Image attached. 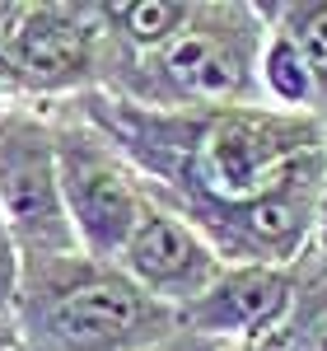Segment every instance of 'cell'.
Returning <instances> with one entry per match:
<instances>
[{
  "instance_id": "6da1fadb",
  "label": "cell",
  "mask_w": 327,
  "mask_h": 351,
  "mask_svg": "<svg viewBox=\"0 0 327 351\" xmlns=\"http://www.w3.org/2000/svg\"><path fill=\"white\" fill-rule=\"evenodd\" d=\"M140 169L150 197L192 220L229 267H290L313 243L327 132L313 112H159L117 94L66 99Z\"/></svg>"
},
{
  "instance_id": "7a4b0ae2",
  "label": "cell",
  "mask_w": 327,
  "mask_h": 351,
  "mask_svg": "<svg viewBox=\"0 0 327 351\" xmlns=\"http://www.w3.org/2000/svg\"><path fill=\"white\" fill-rule=\"evenodd\" d=\"M14 324L28 351H145L183 319L122 271L89 253L24 258Z\"/></svg>"
},
{
  "instance_id": "3957f363",
  "label": "cell",
  "mask_w": 327,
  "mask_h": 351,
  "mask_svg": "<svg viewBox=\"0 0 327 351\" xmlns=\"http://www.w3.org/2000/svg\"><path fill=\"white\" fill-rule=\"evenodd\" d=\"M272 24L252 0H196L187 28L159 52L140 56L122 80L103 89L159 112H224L262 108V47Z\"/></svg>"
},
{
  "instance_id": "277c9868",
  "label": "cell",
  "mask_w": 327,
  "mask_h": 351,
  "mask_svg": "<svg viewBox=\"0 0 327 351\" xmlns=\"http://www.w3.org/2000/svg\"><path fill=\"white\" fill-rule=\"evenodd\" d=\"M56 127V160H61V188L80 234V253L99 263H117L131 234L140 230L155 197L145 188L140 169L108 136L99 132L75 104H47Z\"/></svg>"
},
{
  "instance_id": "5b68a950",
  "label": "cell",
  "mask_w": 327,
  "mask_h": 351,
  "mask_svg": "<svg viewBox=\"0 0 327 351\" xmlns=\"http://www.w3.org/2000/svg\"><path fill=\"white\" fill-rule=\"evenodd\" d=\"M0 43L14 56L33 104H66L94 89H112L127 71V56L108 28L103 0L19 5Z\"/></svg>"
},
{
  "instance_id": "8992f818",
  "label": "cell",
  "mask_w": 327,
  "mask_h": 351,
  "mask_svg": "<svg viewBox=\"0 0 327 351\" xmlns=\"http://www.w3.org/2000/svg\"><path fill=\"white\" fill-rule=\"evenodd\" d=\"M0 216L24 258L80 253L47 104L0 108Z\"/></svg>"
},
{
  "instance_id": "52a82bcc",
  "label": "cell",
  "mask_w": 327,
  "mask_h": 351,
  "mask_svg": "<svg viewBox=\"0 0 327 351\" xmlns=\"http://www.w3.org/2000/svg\"><path fill=\"white\" fill-rule=\"evenodd\" d=\"M309 281V267L290 263V267H224L211 281V291L201 300H192L178 314L183 328L206 332L224 347H248V342H272L285 328V319L295 314L300 291Z\"/></svg>"
},
{
  "instance_id": "ba28073f",
  "label": "cell",
  "mask_w": 327,
  "mask_h": 351,
  "mask_svg": "<svg viewBox=\"0 0 327 351\" xmlns=\"http://www.w3.org/2000/svg\"><path fill=\"white\" fill-rule=\"evenodd\" d=\"M117 263H122V271L136 281L140 291H150L159 304L178 309V314L187 309L192 300L206 295L211 281L229 267L220 258V248L192 220H183L178 211H168L159 202L145 211L140 230L131 234L127 253Z\"/></svg>"
},
{
  "instance_id": "9c48e42d",
  "label": "cell",
  "mask_w": 327,
  "mask_h": 351,
  "mask_svg": "<svg viewBox=\"0 0 327 351\" xmlns=\"http://www.w3.org/2000/svg\"><path fill=\"white\" fill-rule=\"evenodd\" d=\"M192 10H196V0H103L108 28L127 56V66L159 52L168 38H178L187 28Z\"/></svg>"
},
{
  "instance_id": "30bf717a",
  "label": "cell",
  "mask_w": 327,
  "mask_h": 351,
  "mask_svg": "<svg viewBox=\"0 0 327 351\" xmlns=\"http://www.w3.org/2000/svg\"><path fill=\"white\" fill-rule=\"evenodd\" d=\"M272 24V19H267ZM257 80H262V104L280 112H313L318 117V80L304 61L300 43L272 24V38L262 47V66H257Z\"/></svg>"
},
{
  "instance_id": "8fae6325",
  "label": "cell",
  "mask_w": 327,
  "mask_h": 351,
  "mask_svg": "<svg viewBox=\"0 0 327 351\" xmlns=\"http://www.w3.org/2000/svg\"><path fill=\"white\" fill-rule=\"evenodd\" d=\"M262 14L300 43L318 80V117H327V0H262Z\"/></svg>"
},
{
  "instance_id": "7c38bea8",
  "label": "cell",
  "mask_w": 327,
  "mask_h": 351,
  "mask_svg": "<svg viewBox=\"0 0 327 351\" xmlns=\"http://www.w3.org/2000/svg\"><path fill=\"white\" fill-rule=\"evenodd\" d=\"M304 267H309V281L300 291L295 314L272 337L276 351H327V263L318 253H304Z\"/></svg>"
},
{
  "instance_id": "4fadbf2b",
  "label": "cell",
  "mask_w": 327,
  "mask_h": 351,
  "mask_svg": "<svg viewBox=\"0 0 327 351\" xmlns=\"http://www.w3.org/2000/svg\"><path fill=\"white\" fill-rule=\"evenodd\" d=\"M19 286H24V253H19V243H14L10 225L0 216V319H14Z\"/></svg>"
},
{
  "instance_id": "5bb4252c",
  "label": "cell",
  "mask_w": 327,
  "mask_h": 351,
  "mask_svg": "<svg viewBox=\"0 0 327 351\" xmlns=\"http://www.w3.org/2000/svg\"><path fill=\"white\" fill-rule=\"evenodd\" d=\"M10 104H33V99H28L24 75H19L14 56L5 52V43H0V108H10Z\"/></svg>"
},
{
  "instance_id": "9a60e30c",
  "label": "cell",
  "mask_w": 327,
  "mask_h": 351,
  "mask_svg": "<svg viewBox=\"0 0 327 351\" xmlns=\"http://www.w3.org/2000/svg\"><path fill=\"white\" fill-rule=\"evenodd\" d=\"M145 351H229L224 342H215V337H206V332H192V328H178V332H168L164 342H155V347Z\"/></svg>"
},
{
  "instance_id": "2e32d148",
  "label": "cell",
  "mask_w": 327,
  "mask_h": 351,
  "mask_svg": "<svg viewBox=\"0 0 327 351\" xmlns=\"http://www.w3.org/2000/svg\"><path fill=\"white\" fill-rule=\"evenodd\" d=\"M24 337H19V324L14 319H0V351H19Z\"/></svg>"
},
{
  "instance_id": "e0dca14e",
  "label": "cell",
  "mask_w": 327,
  "mask_h": 351,
  "mask_svg": "<svg viewBox=\"0 0 327 351\" xmlns=\"http://www.w3.org/2000/svg\"><path fill=\"white\" fill-rule=\"evenodd\" d=\"M229 351H276L272 342H248V347H229Z\"/></svg>"
},
{
  "instance_id": "ac0fdd59",
  "label": "cell",
  "mask_w": 327,
  "mask_h": 351,
  "mask_svg": "<svg viewBox=\"0 0 327 351\" xmlns=\"http://www.w3.org/2000/svg\"><path fill=\"white\" fill-rule=\"evenodd\" d=\"M19 351H28V347H19Z\"/></svg>"
}]
</instances>
